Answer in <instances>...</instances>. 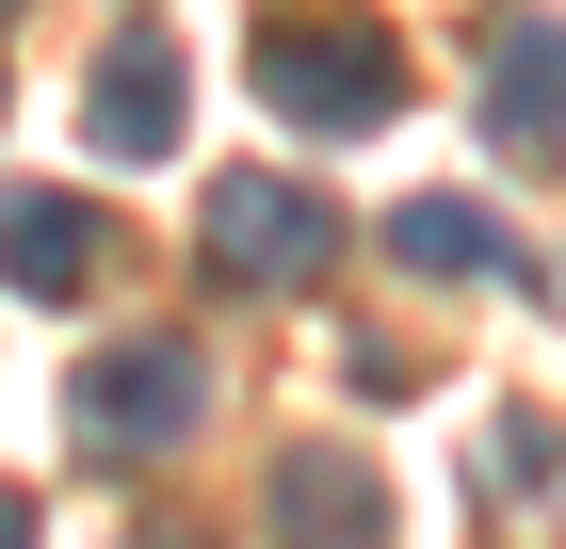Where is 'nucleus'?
<instances>
[{"label":"nucleus","instance_id":"obj_1","mask_svg":"<svg viewBox=\"0 0 566 549\" xmlns=\"http://www.w3.org/2000/svg\"><path fill=\"white\" fill-rule=\"evenodd\" d=\"M260 114H292L307 146H356V129L405 114V49L373 17H324V0H275L260 17Z\"/></svg>","mask_w":566,"mask_h":549},{"label":"nucleus","instance_id":"obj_3","mask_svg":"<svg viewBox=\"0 0 566 549\" xmlns=\"http://www.w3.org/2000/svg\"><path fill=\"white\" fill-rule=\"evenodd\" d=\"M195 243H211V275H227V292H307V275L340 258V211H324L307 178H260V162H243L211 211H195Z\"/></svg>","mask_w":566,"mask_h":549},{"label":"nucleus","instance_id":"obj_4","mask_svg":"<svg viewBox=\"0 0 566 549\" xmlns=\"http://www.w3.org/2000/svg\"><path fill=\"white\" fill-rule=\"evenodd\" d=\"M275 549H405L389 517V468H356V453H275Z\"/></svg>","mask_w":566,"mask_h":549},{"label":"nucleus","instance_id":"obj_5","mask_svg":"<svg viewBox=\"0 0 566 549\" xmlns=\"http://www.w3.org/2000/svg\"><path fill=\"white\" fill-rule=\"evenodd\" d=\"M178 114H195V82H178V49H163V33H114V49H97L82 129L114 146V162H163V146H178Z\"/></svg>","mask_w":566,"mask_h":549},{"label":"nucleus","instance_id":"obj_9","mask_svg":"<svg viewBox=\"0 0 566 549\" xmlns=\"http://www.w3.org/2000/svg\"><path fill=\"white\" fill-rule=\"evenodd\" d=\"M0 549H33V502H17V485H0Z\"/></svg>","mask_w":566,"mask_h":549},{"label":"nucleus","instance_id":"obj_10","mask_svg":"<svg viewBox=\"0 0 566 549\" xmlns=\"http://www.w3.org/2000/svg\"><path fill=\"white\" fill-rule=\"evenodd\" d=\"M146 549H195V534H146Z\"/></svg>","mask_w":566,"mask_h":549},{"label":"nucleus","instance_id":"obj_8","mask_svg":"<svg viewBox=\"0 0 566 549\" xmlns=\"http://www.w3.org/2000/svg\"><path fill=\"white\" fill-rule=\"evenodd\" d=\"M0 275L65 307V292L97 275V211H82V194H0Z\"/></svg>","mask_w":566,"mask_h":549},{"label":"nucleus","instance_id":"obj_6","mask_svg":"<svg viewBox=\"0 0 566 549\" xmlns=\"http://www.w3.org/2000/svg\"><path fill=\"white\" fill-rule=\"evenodd\" d=\"M485 129L502 146H566V17H502L485 33Z\"/></svg>","mask_w":566,"mask_h":549},{"label":"nucleus","instance_id":"obj_2","mask_svg":"<svg viewBox=\"0 0 566 549\" xmlns=\"http://www.w3.org/2000/svg\"><path fill=\"white\" fill-rule=\"evenodd\" d=\"M195 404H211V372H195L178 339H114V356H82V388H65V436H82L97 468H130V453H178Z\"/></svg>","mask_w":566,"mask_h":549},{"label":"nucleus","instance_id":"obj_7","mask_svg":"<svg viewBox=\"0 0 566 549\" xmlns=\"http://www.w3.org/2000/svg\"><path fill=\"white\" fill-rule=\"evenodd\" d=\"M389 258H405V275H518V292H551V275H534L470 194H405V211H389Z\"/></svg>","mask_w":566,"mask_h":549}]
</instances>
